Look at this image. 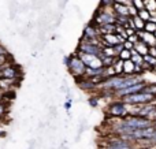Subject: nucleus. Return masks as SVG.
I'll return each instance as SVG.
<instances>
[{
	"label": "nucleus",
	"instance_id": "nucleus-17",
	"mask_svg": "<svg viewBox=\"0 0 156 149\" xmlns=\"http://www.w3.org/2000/svg\"><path fill=\"white\" fill-rule=\"evenodd\" d=\"M112 68H114V71H115L116 75L123 74V60H121L119 57H116V60L114 62V64H112Z\"/></svg>",
	"mask_w": 156,
	"mask_h": 149
},
{
	"label": "nucleus",
	"instance_id": "nucleus-36",
	"mask_svg": "<svg viewBox=\"0 0 156 149\" xmlns=\"http://www.w3.org/2000/svg\"><path fill=\"white\" fill-rule=\"evenodd\" d=\"M63 106H65V109H66V111H67V112H70L71 106H73V100H66Z\"/></svg>",
	"mask_w": 156,
	"mask_h": 149
},
{
	"label": "nucleus",
	"instance_id": "nucleus-24",
	"mask_svg": "<svg viewBox=\"0 0 156 149\" xmlns=\"http://www.w3.org/2000/svg\"><path fill=\"white\" fill-rule=\"evenodd\" d=\"M116 60V57H111V56H103L101 55V62L104 67H111L114 64V62Z\"/></svg>",
	"mask_w": 156,
	"mask_h": 149
},
{
	"label": "nucleus",
	"instance_id": "nucleus-7",
	"mask_svg": "<svg viewBox=\"0 0 156 149\" xmlns=\"http://www.w3.org/2000/svg\"><path fill=\"white\" fill-rule=\"evenodd\" d=\"M101 45H94V44H90L88 41L80 40L77 45V54H86V55H94V56H100L101 57Z\"/></svg>",
	"mask_w": 156,
	"mask_h": 149
},
{
	"label": "nucleus",
	"instance_id": "nucleus-22",
	"mask_svg": "<svg viewBox=\"0 0 156 149\" xmlns=\"http://www.w3.org/2000/svg\"><path fill=\"white\" fill-rule=\"evenodd\" d=\"M144 90L148 92V93H151V95H154L156 97V82H147Z\"/></svg>",
	"mask_w": 156,
	"mask_h": 149
},
{
	"label": "nucleus",
	"instance_id": "nucleus-10",
	"mask_svg": "<svg viewBox=\"0 0 156 149\" xmlns=\"http://www.w3.org/2000/svg\"><path fill=\"white\" fill-rule=\"evenodd\" d=\"M100 41H101L103 47H115L118 44H122L125 40L116 33H112V34H103L100 37Z\"/></svg>",
	"mask_w": 156,
	"mask_h": 149
},
{
	"label": "nucleus",
	"instance_id": "nucleus-42",
	"mask_svg": "<svg viewBox=\"0 0 156 149\" xmlns=\"http://www.w3.org/2000/svg\"><path fill=\"white\" fill-rule=\"evenodd\" d=\"M134 149H154V147H136Z\"/></svg>",
	"mask_w": 156,
	"mask_h": 149
},
{
	"label": "nucleus",
	"instance_id": "nucleus-13",
	"mask_svg": "<svg viewBox=\"0 0 156 149\" xmlns=\"http://www.w3.org/2000/svg\"><path fill=\"white\" fill-rule=\"evenodd\" d=\"M11 60H12V57H11L10 52H8L7 48H5V47L0 43V67H2L4 63L11 62Z\"/></svg>",
	"mask_w": 156,
	"mask_h": 149
},
{
	"label": "nucleus",
	"instance_id": "nucleus-40",
	"mask_svg": "<svg viewBox=\"0 0 156 149\" xmlns=\"http://www.w3.org/2000/svg\"><path fill=\"white\" fill-rule=\"evenodd\" d=\"M151 22H155L156 23V11H152L151 12Z\"/></svg>",
	"mask_w": 156,
	"mask_h": 149
},
{
	"label": "nucleus",
	"instance_id": "nucleus-39",
	"mask_svg": "<svg viewBox=\"0 0 156 149\" xmlns=\"http://www.w3.org/2000/svg\"><path fill=\"white\" fill-rule=\"evenodd\" d=\"M5 136H7V131H5L3 127H0V138H4Z\"/></svg>",
	"mask_w": 156,
	"mask_h": 149
},
{
	"label": "nucleus",
	"instance_id": "nucleus-11",
	"mask_svg": "<svg viewBox=\"0 0 156 149\" xmlns=\"http://www.w3.org/2000/svg\"><path fill=\"white\" fill-rule=\"evenodd\" d=\"M137 33H138V36H140V40L143 41V43H145L148 47L156 45V38H155L154 33H148V32H144V30L137 32Z\"/></svg>",
	"mask_w": 156,
	"mask_h": 149
},
{
	"label": "nucleus",
	"instance_id": "nucleus-2",
	"mask_svg": "<svg viewBox=\"0 0 156 149\" xmlns=\"http://www.w3.org/2000/svg\"><path fill=\"white\" fill-rule=\"evenodd\" d=\"M92 22H93L97 27L103 26V25H107V23H116V15H115V12H114L112 7L99 8L97 12L94 14Z\"/></svg>",
	"mask_w": 156,
	"mask_h": 149
},
{
	"label": "nucleus",
	"instance_id": "nucleus-8",
	"mask_svg": "<svg viewBox=\"0 0 156 149\" xmlns=\"http://www.w3.org/2000/svg\"><path fill=\"white\" fill-rule=\"evenodd\" d=\"M145 84H147V81L144 79V81L132 85V86H127V88H123V89L116 90V92L114 93V95H115V99H122V97H126V96L141 92V90H144V88H145Z\"/></svg>",
	"mask_w": 156,
	"mask_h": 149
},
{
	"label": "nucleus",
	"instance_id": "nucleus-16",
	"mask_svg": "<svg viewBox=\"0 0 156 149\" xmlns=\"http://www.w3.org/2000/svg\"><path fill=\"white\" fill-rule=\"evenodd\" d=\"M134 63L132 62V59L123 60V74L125 75H133L134 74Z\"/></svg>",
	"mask_w": 156,
	"mask_h": 149
},
{
	"label": "nucleus",
	"instance_id": "nucleus-34",
	"mask_svg": "<svg viewBox=\"0 0 156 149\" xmlns=\"http://www.w3.org/2000/svg\"><path fill=\"white\" fill-rule=\"evenodd\" d=\"M123 48H125V49H129V51H132V49L134 48V44L130 43L129 40H125V41H123Z\"/></svg>",
	"mask_w": 156,
	"mask_h": 149
},
{
	"label": "nucleus",
	"instance_id": "nucleus-5",
	"mask_svg": "<svg viewBox=\"0 0 156 149\" xmlns=\"http://www.w3.org/2000/svg\"><path fill=\"white\" fill-rule=\"evenodd\" d=\"M0 77L8 79H21L22 81V68L16 63L7 62L0 67Z\"/></svg>",
	"mask_w": 156,
	"mask_h": 149
},
{
	"label": "nucleus",
	"instance_id": "nucleus-4",
	"mask_svg": "<svg viewBox=\"0 0 156 149\" xmlns=\"http://www.w3.org/2000/svg\"><path fill=\"white\" fill-rule=\"evenodd\" d=\"M155 99L156 97L154 95L145 92V90H141V92L134 93V95L122 97L121 100L126 104H132V106H144V104H148V103H154Z\"/></svg>",
	"mask_w": 156,
	"mask_h": 149
},
{
	"label": "nucleus",
	"instance_id": "nucleus-30",
	"mask_svg": "<svg viewBox=\"0 0 156 149\" xmlns=\"http://www.w3.org/2000/svg\"><path fill=\"white\" fill-rule=\"evenodd\" d=\"M132 4L134 5L138 11L144 10V0H132Z\"/></svg>",
	"mask_w": 156,
	"mask_h": 149
},
{
	"label": "nucleus",
	"instance_id": "nucleus-35",
	"mask_svg": "<svg viewBox=\"0 0 156 149\" xmlns=\"http://www.w3.org/2000/svg\"><path fill=\"white\" fill-rule=\"evenodd\" d=\"M122 49H123V43H122V44H118V45H115V47H114V51H115L116 57L119 56V54H121V52H122Z\"/></svg>",
	"mask_w": 156,
	"mask_h": 149
},
{
	"label": "nucleus",
	"instance_id": "nucleus-31",
	"mask_svg": "<svg viewBox=\"0 0 156 149\" xmlns=\"http://www.w3.org/2000/svg\"><path fill=\"white\" fill-rule=\"evenodd\" d=\"M127 40L130 41V43H133V44H136V43H138V41H140V36H138V33L136 32L134 34H132V36H129V37H127Z\"/></svg>",
	"mask_w": 156,
	"mask_h": 149
},
{
	"label": "nucleus",
	"instance_id": "nucleus-43",
	"mask_svg": "<svg viewBox=\"0 0 156 149\" xmlns=\"http://www.w3.org/2000/svg\"><path fill=\"white\" fill-rule=\"evenodd\" d=\"M59 149H69V148H67V147H65V145H62V147H60Z\"/></svg>",
	"mask_w": 156,
	"mask_h": 149
},
{
	"label": "nucleus",
	"instance_id": "nucleus-18",
	"mask_svg": "<svg viewBox=\"0 0 156 149\" xmlns=\"http://www.w3.org/2000/svg\"><path fill=\"white\" fill-rule=\"evenodd\" d=\"M144 63L148 64L149 71H154V68H156V57H154V56L145 55V56H144Z\"/></svg>",
	"mask_w": 156,
	"mask_h": 149
},
{
	"label": "nucleus",
	"instance_id": "nucleus-37",
	"mask_svg": "<svg viewBox=\"0 0 156 149\" xmlns=\"http://www.w3.org/2000/svg\"><path fill=\"white\" fill-rule=\"evenodd\" d=\"M114 3H118V4H125V5H130V4H132V0H114Z\"/></svg>",
	"mask_w": 156,
	"mask_h": 149
},
{
	"label": "nucleus",
	"instance_id": "nucleus-6",
	"mask_svg": "<svg viewBox=\"0 0 156 149\" xmlns=\"http://www.w3.org/2000/svg\"><path fill=\"white\" fill-rule=\"evenodd\" d=\"M107 115L110 118H125V116H127V115H129L127 104L123 103L121 99L111 101L107 107Z\"/></svg>",
	"mask_w": 156,
	"mask_h": 149
},
{
	"label": "nucleus",
	"instance_id": "nucleus-14",
	"mask_svg": "<svg viewBox=\"0 0 156 149\" xmlns=\"http://www.w3.org/2000/svg\"><path fill=\"white\" fill-rule=\"evenodd\" d=\"M100 36L103 34H112V33H116V23H107L103 25V26L99 27Z\"/></svg>",
	"mask_w": 156,
	"mask_h": 149
},
{
	"label": "nucleus",
	"instance_id": "nucleus-21",
	"mask_svg": "<svg viewBox=\"0 0 156 149\" xmlns=\"http://www.w3.org/2000/svg\"><path fill=\"white\" fill-rule=\"evenodd\" d=\"M144 8L148 10L149 12L156 11V0H144Z\"/></svg>",
	"mask_w": 156,
	"mask_h": 149
},
{
	"label": "nucleus",
	"instance_id": "nucleus-41",
	"mask_svg": "<svg viewBox=\"0 0 156 149\" xmlns=\"http://www.w3.org/2000/svg\"><path fill=\"white\" fill-rule=\"evenodd\" d=\"M34 147H36V141L34 140H32V142H30V145H29V148L27 149H34Z\"/></svg>",
	"mask_w": 156,
	"mask_h": 149
},
{
	"label": "nucleus",
	"instance_id": "nucleus-20",
	"mask_svg": "<svg viewBox=\"0 0 156 149\" xmlns=\"http://www.w3.org/2000/svg\"><path fill=\"white\" fill-rule=\"evenodd\" d=\"M101 55L103 56H111V57H116L114 47H103L101 49Z\"/></svg>",
	"mask_w": 156,
	"mask_h": 149
},
{
	"label": "nucleus",
	"instance_id": "nucleus-33",
	"mask_svg": "<svg viewBox=\"0 0 156 149\" xmlns=\"http://www.w3.org/2000/svg\"><path fill=\"white\" fill-rule=\"evenodd\" d=\"M148 145H149V147H156V129H155L154 134H152V137H151V138H149Z\"/></svg>",
	"mask_w": 156,
	"mask_h": 149
},
{
	"label": "nucleus",
	"instance_id": "nucleus-26",
	"mask_svg": "<svg viewBox=\"0 0 156 149\" xmlns=\"http://www.w3.org/2000/svg\"><path fill=\"white\" fill-rule=\"evenodd\" d=\"M144 32H148V33H155L156 32V23L155 22H145V26H144Z\"/></svg>",
	"mask_w": 156,
	"mask_h": 149
},
{
	"label": "nucleus",
	"instance_id": "nucleus-46",
	"mask_svg": "<svg viewBox=\"0 0 156 149\" xmlns=\"http://www.w3.org/2000/svg\"><path fill=\"white\" fill-rule=\"evenodd\" d=\"M155 47H156V45H155Z\"/></svg>",
	"mask_w": 156,
	"mask_h": 149
},
{
	"label": "nucleus",
	"instance_id": "nucleus-3",
	"mask_svg": "<svg viewBox=\"0 0 156 149\" xmlns=\"http://www.w3.org/2000/svg\"><path fill=\"white\" fill-rule=\"evenodd\" d=\"M136 147H137V145L133 144V142H129L118 136L110 134V136L107 137V140L103 142L101 149H134Z\"/></svg>",
	"mask_w": 156,
	"mask_h": 149
},
{
	"label": "nucleus",
	"instance_id": "nucleus-25",
	"mask_svg": "<svg viewBox=\"0 0 156 149\" xmlns=\"http://www.w3.org/2000/svg\"><path fill=\"white\" fill-rule=\"evenodd\" d=\"M138 16H140L141 19H143L144 22H148V21H151V12H149L148 10H145V8H144V10H140L138 11V14H137Z\"/></svg>",
	"mask_w": 156,
	"mask_h": 149
},
{
	"label": "nucleus",
	"instance_id": "nucleus-32",
	"mask_svg": "<svg viewBox=\"0 0 156 149\" xmlns=\"http://www.w3.org/2000/svg\"><path fill=\"white\" fill-rule=\"evenodd\" d=\"M137 14H138V10H137V8H136L133 4H130V5H129V15H130V18L136 16Z\"/></svg>",
	"mask_w": 156,
	"mask_h": 149
},
{
	"label": "nucleus",
	"instance_id": "nucleus-45",
	"mask_svg": "<svg viewBox=\"0 0 156 149\" xmlns=\"http://www.w3.org/2000/svg\"><path fill=\"white\" fill-rule=\"evenodd\" d=\"M154 36H155V38H156V32H155V33H154Z\"/></svg>",
	"mask_w": 156,
	"mask_h": 149
},
{
	"label": "nucleus",
	"instance_id": "nucleus-1",
	"mask_svg": "<svg viewBox=\"0 0 156 149\" xmlns=\"http://www.w3.org/2000/svg\"><path fill=\"white\" fill-rule=\"evenodd\" d=\"M63 64L66 66L69 74L73 75L74 78H80V77L85 75L86 66L78 55H69V56H65L63 57Z\"/></svg>",
	"mask_w": 156,
	"mask_h": 149
},
{
	"label": "nucleus",
	"instance_id": "nucleus-23",
	"mask_svg": "<svg viewBox=\"0 0 156 149\" xmlns=\"http://www.w3.org/2000/svg\"><path fill=\"white\" fill-rule=\"evenodd\" d=\"M8 108H10V104L4 103V101H0V118H5V116H7Z\"/></svg>",
	"mask_w": 156,
	"mask_h": 149
},
{
	"label": "nucleus",
	"instance_id": "nucleus-28",
	"mask_svg": "<svg viewBox=\"0 0 156 149\" xmlns=\"http://www.w3.org/2000/svg\"><path fill=\"white\" fill-rule=\"evenodd\" d=\"M88 104L92 107V108H96V107L99 106V97H96V96H90V97L88 99Z\"/></svg>",
	"mask_w": 156,
	"mask_h": 149
},
{
	"label": "nucleus",
	"instance_id": "nucleus-12",
	"mask_svg": "<svg viewBox=\"0 0 156 149\" xmlns=\"http://www.w3.org/2000/svg\"><path fill=\"white\" fill-rule=\"evenodd\" d=\"M112 10H114V12H115V15H121V16H130V15H129V5L114 3Z\"/></svg>",
	"mask_w": 156,
	"mask_h": 149
},
{
	"label": "nucleus",
	"instance_id": "nucleus-44",
	"mask_svg": "<svg viewBox=\"0 0 156 149\" xmlns=\"http://www.w3.org/2000/svg\"><path fill=\"white\" fill-rule=\"evenodd\" d=\"M154 126H155V127H156V119L154 120Z\"/></svg>",
	"mask_w": 156,
	"mask_h": 149
},
{
	"label": "nucleus",
	"instance_id": "nucleus-29",
	"mask_svg": "<svg viewBox=\"0 0 156 149\" xmlns=\"http://www.w3.org/2000/svg\"><path fill=\"white\" fill-rule=\"evenodd\" d=\"M114 5V0H100V8H110Z\"/></svg>",
	"mask_w": 156,
	"mask_h": 149
},
{
	"label": "nucleus",
	"instance_id": "nucleus-15",
	"mask_svg": "<svg viewBox=\"0 0 156 149\" xmlns=\"http://www.w3.org/2000/svg\"><path fill=\"white\" fill-rule=\"evenodd\" d=\"M134 49L137 51V54H140L141 56H145V55H148V51H149V47L145 43H143V41H138V43L134 44Z\"/></svg>",
	"mask_w": 156,
	"mask_h": 149
},
{
	"label": "nucleus",
	"instance_id": "nucleus-9",
	"mask_svg": "<svg viewBox=\"0 0 156 149\" xmlns=\"http://www.w3.org/2000/svg\"><path fill=\"white\" fill-rule=\"evenodd\" d=\"M78 56L82 59V62L85 63L86 67H90V68H100V67H104L101 62V57L100 56H94V55H86V54H77Z\"/></svg>",
	"mask_w": 156,
	"mask_h": 149
},
{
	"label": "nucleus",
	"instance_id": "nucleus-27",
	"mask_svg": "<svg viewBox=\"0 0 156 149\" xmlns=\"http://www.w3.org/2000/svg\"><path fill=\"white\" fill-rule=\"evenodd\" d=\"M119 59L121 60H129V59H132V51H129V49H122V52L119 54Z\"/></svg>",
	"mask_w": 156,
	"mask_h": 149
},
{
	"label": "nucleus",
	"instance_id": "nucleus-19",
	"mask_svg": "<svg viewBox=\"0 0 156 149\" xmlns=\"http://www.w3.org/2000/svg\"><path fill=\"white\" fill-rule=\"evenodd\" d=\"M132 62L134 63V64H143V62H144V56L137 54V51H136L134 48L132 49Z\"/></svg>",
	"mask_w": 156,
	"mask_h": 149
},
{
	"label": "nucleus",
	"instance_id": "nucleus-38",
	"mask_svg": "<svg viewBox=\"0 0 156 149\" xmlns=\"http://www.w3.org/2000/svg\"><path fill=\"white\" fill-rule=\"evenodd\" d=\"M148 55H149V56H154V57H156V47H149Z\"/></svg>",
	"mask_w": 156,
	"mask_h": 149
}]
</instances>
